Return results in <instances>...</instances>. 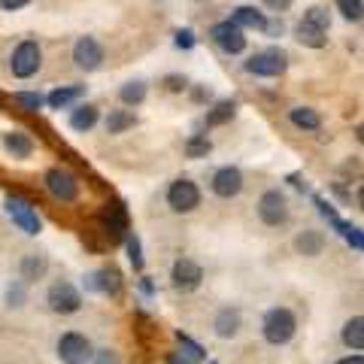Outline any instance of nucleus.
<instances>
[{"instance_id": "obj_1", "label": "nucleus", "mask_w": 364, "mask_h": 364, "mask_svg": "<svg viewBox=\"0 0 364 364\" xmlns=\"http://www.w3.org/2000/svg\"><path fill=\"white\" fill-rule=\"evenodd\" d=\"M298 334V316H294L289 306H273L261 318V337L270 346H286Z\"/></svg>"}, {"instance_id": "obj_2", "label": "nucleus", "mask_w": 364, "mask_h": 364, "mask_svg": "<svg viewBox=\"0 0 364 364\" xmlns=\"http://www.w3.org/2000/svg\"><path fill=\"white\" fill-rule=\"evenodd\" d=\"M4 213L9 215V222H13L25 237H37V234H43V219H40L37 207H33L28 198H21V195H6V200H4Z\"/></svg>"}, {"instance_id": "obj_3", "label": "nucleus", "mask_w": 364, "mask_h": 364, "mask_svg": "<svg viewBox=\"0 0 364 364\" xmlns=\"http://www.w3.org/2000/svg\"><path fill=\"white\" fill-rule=\"evenodd\" d=\"M95 352L97 349L91 346V340L79 331H64L55 340V355H58L61 364H91Z\"/></svg>"}, {"instance_id": "obj_4", "label": "nucleus", "mask_w": 364, "mask_h": 364, "mask_svg": "<svg viewBox=\"0 0 364 364\" xmlns=\"http://www.w3.org/2000/svg\"><path fill=\"white\" fill-rule=\"evenodd\" d=\"M164 200H167V207L173 210V213H179V215L195 213V210L200 207V188H198L195 179L179 176V179H173V182L167 186Z\"/></svg>"}, {"instance_id": "obj_5", "label": "nucleus", "mask_w": 364, "mask_h": 364, "mask_svg": "<svg viewBox=\"0 0 364 364\" xmlns=\"http://www.w3.org/2000/svg\"><path fill=\"white\" fill-rule=\"evenodd\" d=\"M46 306H49L55 316H73V313L82 310V291H79L73 282L58 279L49 286V291H46Z\"/></svg>"}, {"instance_id": "obj_6", "label": "nucleus", "mask_w": 364, "mask_h": 364, "mask_svg": "<svg viewBox=\"0 0 364 364\" xmlns=\"http://www.w3.org/2000/svg\"><path fill=\"white\" fill-rule=\"evenodd\" d=\"M43 67V49L37 40H21L13 49V58H9V70L16 79H31Z\"/></svg>"}, {"instance_id": "obj_7", "label": "nucleus", "mask_w": 364, "mask_h": 364, "mask_svg": "<svg viewBox=\"0 0 364 364\" xmlns=\"http://www.w3.org/2000/svg\"><path fill=\"white\" fill-rule=\"evenodd\" d=\"M43 188L49 191V198L61 203H73L79 198V179L67 167H49L43 176Z\"/></svg>"}, {"instance_id": "obj_8", "label": "nucleus", "mask_w": 364, "mask_h": 364, "mask_svg": "<svg viewBox=\"0 0 364 364\" xmlns=\"http://www.w3.org/2000/svg\"><path fill=\"white\" fill-rule=\"evenodd\" d=\"M255 213H258V219L264 222L267 228H279V225H286V222H289V198L282 195L279 188H267L264 195L258 198Z\"/></svg>"}, {"instance_id": "obj_9", "label": "nucleus", "mask_w": 364, "mask_h": 364, "mask_svg": "<svg viewBox=\"0 0 364 364\" xmlns=\"http://www.w3.org/2000/svg\"><path fill=\"white\" fill-rule=\"evenodd\" d=\"M243 67H246V73H252V76L277 79V76L286 73L289 58H286V52H282V49H261V52H255Z\"/></svg>"}, {"instance_id": "obj_10", "label": "nucleus", "mask_w": 364, "mask_h": 364, "mask_svg": "<svg viewBox=\"0 0 364 364\" xmlns=\"http://www.w3.org/2000/svg\"><path fill=\"white\" fill-rule=\"evenodd\" d=\"M100 228H104V234L109 240H122L131 234V215H128V207H124L122 200H112L107 203L104 210H100Z\"/></svg>"}, {"instance_id": "obj_11", "label": "nucleus", "mask_w": 364, "mask_h": 364, "mask_svg": "<svg viewBox=\"0 0 364 364\" xmlns=\"http://www.w3.org/2000/svg\"><path fill=\"white\" fill-rule=\"evenodd\" d=\"M210 37H213V43L219 46L225 55H240L246 49V31L237 25V21H231V18L219 21V25H213L210 28Z\"/></svg>"}, {"instance_id": "obj_12", "label": "nucleus", "mask_w": 364, "mask_h": 364, "mask_svg": "<svg viewBox=\"0 0 364 364\" xmlns=\"http://www.w3.org/2000/svg\"><path fill=\"white\" fill-rule=\"evenodd\" d=\"M200 282H203V267L198 264V261H191V258H176L173 261V267H170V286H173L176 291H195L200 289Z\"/></svg>"}, {"instance_id": "obj_13", "label": "nucleus", "mask_w": 364, "mask_h": 364, "mask_svg": "<svg viewBox=\"0 0 364 364\" xmlns=\"http://www.w3.org/2000/svg\"><path fill=\"white\" fill-rule=\"evenodd\" d=\"M210 188H213V195L222 198V200L237 198L243 191V173H240V167H234V164L219 167L213 173V179H210Z\"/></svg>"}, {"instance_id": "obj_14", "label": "nucleus", "mask_w": 364, "mask_h": 364, "mask_svg": "<svg viewBox=\"0 0 364 364\" xmlns=\"http://www.w3.org/2000/svg\"><path fill=\"white\" fill-rule=\"evenodd\" d=\"M73 64L85 73L97 70V67L104 64V46H100L95 37H79L73 46Z\"/></svg>"}, {"instance_id": "obj_15", "label": "nucleus", "mask_w": 364, "mask_h": 364, "mask_svg": "<svg viewBox=\"0 0 364 364\" xmlns=\"http://www.w3.org/2000/svg\"><path fill=\"white\" fill-rule=\"evenodd\" d=\"M240 328H243V313L237 310V306H222V310L215 313V318H213V334L219 340L237 337L240 334Z\"/></svg>"}, {"instance_id": "obj_16", "label": "nucleus", "mask_w": 364, "mask_h": 364, "mask_svg": "<svg viewBox=\"0 0 364 364\" xmlns=\"http://www.w3.org/2000/svg\"><path fill=\"white\" fill-rule=\"evenodd\" d=\"M49 273V255L46 252H28L18 261V277L25 282H40Z\"/></svg>"}, {"instance_id": "obj_17", "label": "nucleus", "mask_w": 364, "mask_h": 364, "mask_svg": "<svg viewBox=\"0 0 364 364\" xmlns=\"http://www.w3.org/2000/svg\"><path fill=\"white\" fill-rule=\"evenodd\" d=\"M0 146H4L6 155L18 158V161H25V158L33 155V140L25 131H4L0 134Z\"/></svg>"}, {"instance_id": "obj_18", "label": "nucleus", "mask_w": 364, "mask_h": 364, "mask_svg": "<svg viewBox=\"0 0 364 364\" xmlns=\"http://www.w3.org/2000/svg\"><path fill=\"white\" fill-rule=\"evenodd\" d=\"M294 249H298V255H304V258L322 255L325 252V234L316 231V228H306V231H301L294 237Z\"/></svg>"}, {"instance_id": "obj_19", "label": "nucleus", "mask_w": 364, "mask_h": 364, "mask_svg": "<svg viewBox=\"0 0 364 364\" xmlns=\"http://www.w3.org/2000/svg\"><path fill=\"white\" fill-rule=\"evenodd\" d=\"M340 340L343 346L352 352H364V316H352L346 318V325L340 328Z\"/></svg>"}, {"instance_id": "obj_20", "label": "nucleus", "mask_w": 364, "mask_h": 364, "mask_svg": "<svg viewBox=\"0 0 364 364\" xmlns=\"http://www.w3.org/2000/svg\"><path fill=\"white\" fill-rule=\"evenodd\" d=\"M231 21H237L243 31H267V25H270L267 16L255 6H237L231 13Z\"/></svg>"}, {"instance_id": "obj_21", "label": "nucleus", "mask_w": 364, "mask_h": 364, "mask_svg": "<svg viewBox=\"0 0 364 364\" xmlns=\"http://www.w3.org/2000/svg\"><path fill=\"white\" fill-rule=\"evenodd\" d=\"M97 122H100V109L95 104H79V107L70 109V128L79 131V134L91 131Z\"/></svg>"}, {"instance_id": "obj_22", "label": "nucleus", "mask_w": 364, "mask_h": 364, "mask_svg": "<svg viewBox=\"0 0 364 364\" xmlns=\"http://www.w3.org/2000/svg\"><path fill=\"white\" fill-rule=\"evenodd\" d=\"M82 95H85V85H61V88L49 91L46 104H49L52 109H67V107H73Z\"/></svg>"}, {"instance_id": "obj_23", "label": "nucleus", "mask_w": 364, "mask_h": 364, "mask_svg": "<svg viewBox=\"0 0 364 364\" xmlns=\"http://www.w3.org/2000/svg\"><path fill=\"white\" fill-rule=\"evenodd\" d=\"M325 33H328L325 28H318V25H313V21H306V18H301L298 28H294V37H298V43L310 46V49H322V46L328 43Z\"/></svg>"}, {"instance_id": "obj_24", "label": "nucleus", "mask_w": 364, "mask_h": 364, "mask_svg": "<svg viewBox=\"0 0 364 364\" xmlns=\"http://www.w3.org/2000/svg\"><path fill=\"white\" fill-rule=\"evenodd\" d=\"M289 122L298 131H318L322 128V116H318L313 107H291L289 109Z\"/></svg>"}, {"instance_id": "obj_25", "label": "nucleus", "mask_w": 364, "mask_h": 364, "mask_svg": "<svg viewBox=\"0 0 364 364\" xmlns=\"http://www.w3.org/2000/svg\"><path fill=\"white\" fill-rule=\"evenodd\" d=\"M100 294H109V298H122V291H124V279H122V273L116 267H100Z\"/></svg>"}, {"instance_id": "obj_26", "label": "nucleus", "mask_w": 364, "mask_h": 364, "mask_svg": "<svg viewBox=\"0 0 364 364\" xmlns=\"http://www.w3.org/2000/svg\"><path fill=\"white\" fill-rule=\"evenodd\" d=\"M234 116H237V104H234V100H219V104L207 112V119H203V122H207V128H219V124H228Z\"/></svg>"}, {"instance_id": "obj_27", "label": "nucleus", "mask_w": 364, "mask_h": 364, "mask_svg": "<svg viewBox=\"0 0 364 364\" xmlns=\"http://www.w3.org/2000/svg\"><path fill=\"white\" fill-rule=\"evenodd\" d=\"M136 124V116L131 109H109L107 116V134H124Z\"/></svg>"}, {"instance_id": "obj_28", "label": "nucleus", "mask_w": 364, "mask_h": 364, "mask_svg": "<svg viewBox=\"0 0 364 364\" xmlns=\"http://www.w3.org/2000/svg\"><path fill=\"white\" fill-rule=\"evenodd\" d=\"M119 100L124 107H140L146 100V82H140V79H134V82H124L119 88Z\"/></svg>"}, {"instance_id": "obj_29", "label": "nucleus", "mask_w": 364, "mask_h": 364, "mask_svg": "<svg viewBox=\"0 0 364 364\" xmlns=\"http://www.w3.org/2000/svg\"><path fill=\"white\" fill-rule=\"evenodd\" d=\"M25 304H28V282L18 277V279H13L6 286V306L9 310H21Z\"/></svg>"}, {"instance_id": "obj_30", "label": "nucleus", "mask_w": 364, "mask_h": 364, "mask_svg": "<svg viewBox=\"0 0 364 364\" xmlns=\"http://www.w3.org/2000/svg\"><path fill=\"white\" fill-rule=\"evenodd\" d=\"M13 104H16L21 112H40L43 104H46V97L37 95V91H16V95H13Z\"/></svg>"}, {"instance_id": "obj_31", "label": "nucleus", "mask_w": 364, "mask_h": 364, "mask_svg": "<svg viewBox=\"0 0 364 364\" xmlns=\"http://www.w3.org/2000/svg\"><path fill=\"white\" fill-rule=\"evenodd\" d=\"M210 152H213V143L203 134H191L186 140V158H195L198 161V158H207Z\"/></svg>"}, {"instance_id": "obj_32", "label": "nucleus", "mask_w": 364, "mask_h": 364, "mask_svg": "<svg viewBox=\"0 0 364 364\" xmlns=\"http://www.w3.org/2000/svg\"><path fill=\"white\" fill-rule=\"evenodd\" d=\"M124 252H128V261H131L134 270H143V264H146V258H143V243H140V237H136L134 231L124 237Z\"/></svg>"}, {"instance_id": "obj_33", "label": "nucleus", "mask_w": 364, "mask_h": 364, "mask_svg": "<svg viewBox=\"0 0 364 364\" xmlns=\"http://www.w3.org/2000/svg\"><path fill=\"white\" fill-rule=\"evenodd\" d=\"M176 343H179V349H182V352H188V355L195 358V361H203V358H207V352H203V346L198 343V340H191L188 334L176 331Z\"/></svg>"}, {"instance_id": "obj_34", "label": "nucleus", "mask_w": 364, "mask_h": 364, "mask_svg": "<svg viewBox=\"0 0 364 364\" xmlns=\"http://www.w3.org/2000/svg\"><path fill=\"white\" fill-rule=\"evenodd\" d=\"M337 9H340V16H343L346 21L364 18V4L361 0H337Z\"/></svg>"}, {"instance_id": "obj_35", "label": "nucleus", "mask_w": 364, "mask_h": 364, "mask_svg": "<svg viewBox=\"0 0 364 364\" xmlns=\"http://www.w3.org/2000/svg\"><path fill=\"white\" fill-rule=\"evenodd\" d=\"M304 18L313 21V25H318V28H325V31H328V25H331V21H328V13H325L322 6H310V9L304 13Z\"/></svg>"}, {"instance_id": "obj_36", "label": "nucleus", "mask_w": 364, "mask_h": 364, "mask_svg": "<svg viewBox=\"0 0 364 364\" xmlns=\"http://www.w3.org/2000/svg\"><path fill=\"white\" fill-rule=\"evenodd\" d=\"M176 46L179 49H195V31L191 28H182V31H176Z\"/></svg>"}, {"instance_id": "obj_37", "label": "nucleus", "mask_w": 364, "mask_h": 364, "mask_svg": "<svg viewBox=\"0 0 364 364\" xmlns=\"http://www.w3.org/2000/svg\"><path fill=\"white\" fill-rule=\"evenodd\" d=\"M82 289H85L88 294H100V273H97V270L85 273V277H82Z\"/></svg>"}, {"instance_id": "obj_38", "label": "nucleus", "mask_w": 364, "mask_h": 364, "mask_svg": "<svg viewBox=\"0 0 364 364\" xmlns=\"http://www.w3.org/2000/svg\"><path fill=\"white\" fill-rule=\"evenodd\" d=\"M343 240H346L352 249H358V252H364V231H358V228H349V231L343 234Z\"/></svg>"}, {"instance_id": "obj_39", "label": "nucleus", "mask_w": 364, "mask_h": 364, "mask_svg": "<svg viewBox=\"0 0 364 364\" xmlns=\"http://www.w3.org/2000/svg\"><path fill=\"white\" fill-rule=\"evenodd\" d=\"M91 364H119V355L112 349H97L95 358H91Z\"/></svg>"}, {"instance_id": "obj_40", "label": "nucleus", "mask_w": 364, "mask_h": 364, "mask_svg": "<svg viewBox=\"0 0 364 364\" xmlns=\"http://www.w3.org/2000/svg\"><path fill=\"white\" fill-rule=\"evenodd\" d=\"M167 364H198V361L191 358L188 352H182V349H173V352H167Z\"/></svg>"}, {"instance_id": "obj_41", "label": "nucleus", "mask_w": 364, "mask_h": 364, "mask_svg": "<svg viewBox=\"0 0 364 364\" xmlns=\"http://www.w3.org/2000/svg\"><path fill=\"white\" fill-rule=\"evenodd\" d=\"M136 289H140L143 298H155V282H152V277H140V282H136Z\"/></svg>"}, {"instance_id": "obj_42", "label": "nucleus", "mask_w": 364, "mask_h": 364, "mask_svg": "<svg viewBox=\"0 0 364 364\" xmlns=\"http://www.w3.org/2000/svg\"><path fill=\"white\" fill-rule=\"evenodd\" d=\"M164 85H167V91H182L188 82H186V76H167V79H164Z\"/></svg>"}, {"instance_id": "obj_43", "label": "nucleus", "mask_w": 364, "mask_h": 364, "mask_svg": "<svg viewBox=\"0 0 364 364\" xmlns=\"http://www.w3.org/2000/svg\"><path fill=\"white\" fill-rule=\"evenodd\" d=\"M31 0H0V9H6V13H16V9L28 6Z\"/></svg>"}, {"instance_id": "obj_44", "label": "nucleus", "mask_w": 364, "mask_h": 364, "mask_svg": "<svg viewBox=\"0 0 364 364\" xmlns=\"http://www.w3.org/2000/svg\"><path fill=\"white\" fill-rule=\"evenodd\" d=\"M264 6L273 9V13H282V9L291 6V0H264Z\"/></svg>"}, {"instance_id": "obj_45", "label": "nucleus", "mask_w": 364, "mask_h": 364, "mask_svg": "<svg viewBox=\"0 0 364 364\" xmlns=\"http://www.w3.org/2000/svg\"><path fill=\"white\" fill-rule=\"evenodd\" d=\"M337 364H364V355H361V352H352V355H343Z\"/></svg>"}, {"instance_id": "obj_46", "label": "nucleus", "mask_w": 364, "mask_h": 364, "mask_svg": "<svg viewBox=\"0 0 364 364\" xmlns=\"http://www.w3.org/2000/svg\"><path fill=\"white\" fill-rule=\"evenodd\" d=\"M289 182H291V186L298 188V191H306V179H304L301 173H291V176H289Z\"/></svg>"}, {"instance_id": "obj_47", "label": "nucleus", "mask_w": 364, "mask_h": 364, "mask_svg": "<svg viewBox=\"0 0 364 364\" xmlns=\"http://www.w3.org/2000/svg\"><path fill=\"white\" fill-rule=\"evenodd\" d=\"M267 33H282V21L277 25V21H273V25H267Z\"/></svg>"}, {"instance_id": "obj_48", "label": "nucleus", "mask_w": 364, "mask_h": 364, "mask_svg": "<svg viewBox=\"0 0 364 364\" xmlns=\"http://www.w3.org/2000/svg\"><path fill=\"white\" fill-rule=\"evenodd\" d=\"M358 140H361V143H364V122H361V124H358Z\"/></svg>"}, {"instance_id": "obj_49", "label": "nucleus", "mask_w": 364, "mask_h": 364, "mask_svg": "<svg viewBox=\"0 0 364 364\" xmlns=\"http://www.w3.org/2000/svg\"><path fill=\"white\" fill-rule=\"evenodd\" d=\"M358 200H361V210H364V188L358 191Z\"/></svg>"}, {"instance_id": "obj_50", "label": "nucleus", "mask_w": 364, "mask_h": 364, "mask_svg": "<svg viewBox=\"0 0 364 364\" xmlns=\"http://www.w3.org/2000/svg\"><path fill=\"white\" fill-rule=\"evenodd\" d=\"M207 364H219V361H207Z\"/></svg>"}]
</instances>
